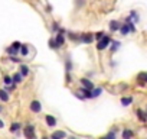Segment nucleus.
Segmentation results:
<instances>
[{
  "label": "nucleus",
  "mask_w": 147,
  "mask_h": 139,
  "mask_svg": "<svg viewBox=\"0 0 147 139\" xmlns=\"http://www.w3.org/2000/svg\"><path fill=\"white\" fill-rule=\"evenodd\" d=\"M30 110H32L33 113H39V112L42 110V104H40L38 100H33V102L30 103Z\"/></svg>",
  "instance_id": "20e7f679"
},
{
  "label": "nucleus",
  "mask_w": 147,
  "mask_h": 139,
  "mask_svg": "<svg viewBox=\"0 0 147 139\" xmlns=\"http://www.w3.org/2000/svg\"><path fill=\"white\" fill-rule=\"evenodd\" d=\"M130 18H131V19H133V20H134L136 23L138 22V13H137V12H131V15H130Z\"/></svg>",
  "instance_id": "393cba45"
},
{
  "label": "nucleus",
  "mask_w": 147,
  "mask_h": 139,
  "mask_svg": "<svg viewBox=\"0 0 147 139\" xmlns=\"http://www.w3.org/2000/svg\"><path fill=\"white\" fill-rule=\"evenodd\" d=\"M49 48H52V49H58L59 48L58 44H56V41H55V38H51L49 39Z\"/></svg>",
  "instance_id": "aec40b11"
},
{
  "label": "nucleus",
  "mask_w": 147,
  "mask_h": 139,
  "mask_svg": "<svg viewBox=\"0 0 147 139\" xmlns=\"http://www.w3.org/2000/svg\"><path fill=\"white\" fill-rule=\"evenodd\" d=\"M110 44H111V38L107 36V35H104V36L98 41V44H97V49H98V51H102V49H105Z\"/></svg>",
  "instance_id": "f257e3e1"
},
{
  "label": "nucleus",
  "mask_w": 147,
  "mask_h": 139,
  "mask_svg": "<svg viewBox=\"0 0 147 139\" xmlns=\"http://www.w3.org/2000/svg\"><path fill=\"white\" fill-rule=\"evenodd\" d=\"M5 127V123H3V120H0V129H3Z\"/></svg>",
  "instance_id": "473e14b6"
},
{
  "label": "nucleus",
  "mask_w": 147,
  "mask_h": 139,
  "mask_svg": "<svg viewBox=\"0 0 147 139\" xmlns=\"http://www.w3.org/2000/svg\"><path fill=\"white\" fill-rule=\"evenodd\" d=\"M107 138H108V139H114V138H115V133H113V132H111V133H108V135H107Z\"/></svg>",
  "instance_id": "2f4dec72"
},
{
  "label": "nucleus",
  "mask_w": 147,
  "mask_h": 139,
  "mask_svg": "<svg viewBox=\"0 0 147 139\" xmlns=\"http://www.w3.org/2000/svg\"><path fill=\"white\" fill-rule=\"evenodd\" d=\"M18 51H19V49H16V48H13V46H9V48L6 49V52H7L9 55H16Z\"/></svg>",
  "instance_id": "5701e85b"
},
{
  "label": "nucleus",
  "mask_w": 147,
  "mask_h": 139,
  "mask_svg": "<svg viewBox=\"0 0 147 139\" xmlns=\"http://www.w3.org/2000/svg\"><path fill=\"white\" fill-rule=\"evenodd\" d=\"M120 26H121V25H120L117 20H111V22H110V29H111L113 32H115V31H120Z\"/></svg>",
  "instance_id": "9b49d317"
},
{
  "label": "nucleus",
  "mask_w": 147,
  "mask_h": 139,
  "mask_svg": "<svg viewBox=\"0 0 147 139\" xmlns=\"http://www.w3.org/2000/svg\"><path fill=\"white\" fill-rule=\"evenodd\" d=\"M81 84H82L84 87H87V89L94 90V84H92V81H91V80H88V78H82V80H81Z\"/></svg>",
  "instance_id": "6e6552de"
},
{
  "label": "nucleus",
  "mask_w": 147,
  "mask_h": 139,
  "mask_svg": "<svg viewBox=\"0 0 147 139\" xmlns=\"http://www.w3.org/2000/svg\"><path fill=\"white\" fill-rule=\"evenodd\" d=\"M45 120H46V125H48L49 127H55V126H56V119H55V116L46 114V116H45Z\"/></svg>",
  "instance_id": "39448f33"
},
{
  "label": "nucleus",
  "mask_w": 147,
  "mask_h": 139,
  "mask_svg": "<svg viewBox=\"0 0 147 139\" xmlns=\"http://www.w3.org/2000/svg\"><path fill=\"white\" fill-rule=\"evenodd\" d=\"M65 70H66V73H69L71 70H72V61H71V58H66V62H65Z\"/></svg>",
  "instance_id": "6ab92c4d"
},
{
  "label": "nucleus",
  "mask_w": 147,
  "mask_h": 139,
  "mask_svg": "<svg viewBox=\"0 0 147 139\" xmlns=\"http://www.w3.org/2000/svg\"><path fill=\"white\" fill-rule=\"evenodd\" d=\"M68 36H69L72 41H78V39H80V38H77V36H75V33H72V32H68Z\"/></svg>",
  "instance_id": "cd10ccee"
},
{
  "label": "nucleus",
  "mask_w": 147,
  "mask_h": 139,
  "mask_svg": "<svg viewBox=\"0 0 147 139\" xmlns=\"http://www.w3.org/2000/svg\"><path fill=\"white\" fill-rule=\"evenodd\" d=\"M22 126H20V123H12V126H10V132H18L19 129H20Z\"/></svg>",
  "instance_id": "4be33fe9"
},
{
  "label": "nucleus",
  "mask_w": 147,
  "mask_h": 139,
  "mask_svg": "<svg viewBox=\"0 0 147 139\" xmlns=\"http://www.w3.org/2000/svg\"><path fill=\"white\" fill-rule=\"evenodd\" d=\"M61 28H59V25H58V22H53V25H52V31L53 32H58Z\"/></svg>",
  "instance_id": "bb28decb"
},
{
  "label": "nucleus",
  "mask_w": 147,
  "mask_h": 139,
  "mask_svg": "<svg viewBox=\"0 0 147 139\" xmlns=\"http://www.w3.org/2000/svg\"><path fill=\"white\" fill-rule=\"evenodd\" d=\"M92 39H94V36L91 33H82V35H80V41L84 42V44H91Z\"/></svg>",
  "instance_id": "7ed1b4c3"
},
{
  "label": "nucleus",
  "mask_w": 147,
  "mask_h": 139,
  "mask_svg": "<svg viewBox=\"0 0 147 139\" xmlns=\"http://www.w3.org/2000/svg\"><path fill=\"white\" fill-rule=\"evenodd\" d=\"M137 116H138V120H140V122H146V120H147V113L143 112L141 109L137 110Z\"/></svg>",
  "instance_id": "9d476101"
},
{
  "label": "nucleus",
  "mask_w": 147,
  "mask_h": 139,
  "mask_svg": "<svg viewBox=\"0 0 147 139\" xmlns=\"http://www.w3.org/2000/svg\"><path fill=\"white\" fill-rule=\"evenodd\" d=\"M101 93H102V89H95V90H92V96H94V97H98Z\"/></svg>",
  "instance_id": "a878e982"
},
{
  "label": "nucleus",
  "mask_w": 147,
  "mask_h": 139,
  "mask_svg": "<svg viewBox=\"0 0 147 139\" xmlns=\"http://www.w3.org/2000/svg\"><path fill=\"white\" fill-rule=\"evenodd\" d=\"M23 133H25V136L26 138H29V139H33V138H36V135H35V127L33 126H26L25 129H23Z\"/></svg>",
  "instance_id": "f03ea898"
},
{
  "label": "nucleus",
  "mask_w": 147,
  "mask_h": 139,
  "mask_svg": "<svg viewBox=\"0 0 147 139\" xmlns=\"http://www.w3.org/2000/svg\"><path fill=\"white\" fill-rule=\"evenodd\" d=\"M51 138H52V139H61V138H66V133H65V132H62V130H58V132H53V133L51 135Z\"/></svg>",
  "instance_id": "1a4fd4ad"
},
{
  "label": "nucleus",
  "mask_w": 147,
  "mask_h": 139,
  "mask_svg": "<svg viewBox=\"0 0 147 139\" xmlns=\"http://www.w3.org/2000/svg\"><path fill=\"white\" fill-rule=\"evenodd\" d=\"M137 81L140 86H144L147 83V73H138L137 74Z\"/></svg>",
  "instance_id": "0eeeda50"
},
{
  "label": "nucleus",
  "mask_w": 147,
  "mask_h": 139,
  "mask_svg": "<svg viewBox=\"0 0 147 139\" xmlns=\"http://www.w3.org/2000/svg\"><path fill=\"white\" fill-rule=\"evenodd\" d=\"M104 35H105L104 32H98V33H95V36H94V38H95L97 41H100V39H101V38H102Z\"/></svg>",
  "instance_id": "c85d7f7f"
},
{
  "label": "nucleus",
  "mask_w": 147,
  "mask_h": 139,
  "mask_svg": "<svg viewBox=\"0 0 147 139\" xmlns=\"http://www.w3.org/2000/svg\"><path fill=\"white\" fill-rule=\"evenodd\" d=\"M10 61H13V62H20V58H18V57L12 55V57H10Z\"/></svg>",
  "instance_id": "7c9ffc66"
},
{
  "label": "nucleus",
  "mask_w": 147,
  "mask_h": 139,
  "mask_svg": "<svg viewBox=\"0 0 147 139\" xmlns=\"http://www.w3.org/2000/svg\"><path fill=\"white\" fill-rule=\"evenodd\" d=\"M121 135H123V138H124V139H130V138H133V136H134V132H133V130H130V129H124Z\"/></svg>",
  "instance_id": "f8f14e48"
},
{
  "label": "nucleus",
  "mask_w": 147,
  "mask_h": 139,
  "mask_svg": "<svg viewBox=\"0 0 147 139\" xmlns=\"http://www.w3.org/2000/svg\"><path fill=\"white\" fill-rule=\"evenodd\" d=\"M20 74H22L23 77H26V76L29 74V67H28V65H25V64L20 65Z\"/></svg>",
  "instance_id": "2eb2a0df"
},
{
  "label": "nucleus",
  "mask_w": 147,
  "mask_h": 139,
  "mask_svg": "<svg viewBox=\"0 0 147 139\" xmlns=\"http://www.w3.org/2000/svg\"><path fill=\"white\" fill-rule=\"evenodd\" d=\"M0 100H3V102H9L7 90H0Z\"/></svg>",
  "instance_id": "4468645a"
},
{
  "label": "nucleus",
  "mask_w": 147,
  "mask_h": 139,
  "mask_svg": "<svg viewBox=\"0 0 147 139\" xmlns=\"http://www.w3.org/2000/svg\"><path fill=\"white\" fill-rule=\"evenodd\" d=\"M133 103V97H123L121 99V104L123 106H130Z\"/></svg>",
  "instance_id": "f3484780"
},
{
  "label": "nucleus",
  "mask_w": 147,
  "mask_h": 139,
  "mask_svg": "<svg viewBox=\"0 0 147 139\" xmlns=\"http://www.w3.org/2000/svg\"><path fill=\"white\" fill-rule=\"evenodd\" d=\"M20 54H22L23 57H26V55L29 54V48H28V45H22V46H20Z\"/></svg>",
  "instance_id": "412c9836"
},
{
  "label": "nucleus",
  "mask_w": 147,
  "mask_h": 139,
  "mask_svg": "<svg viewBox=\"0 0 147 139\" xmlns=\"http://www.w3.org/2000/svg\"><path fill=\"white\" fill-rule=\"evenodd\" d=\"M5 84H6V86H10V84H13V77H9V76H6V77H5Z\"/></svg>",
  "instance_id": "b1692460"
},
{
  "label": "nucleus",
  "mask_w": 147,
  "mask_h": 139,
  "mask_svg": "<svg viewBox=\"0 0 147 139\" xmlns=\"http://www.w3.org/2000/svg\"><path fill=\"white\" fill-rule=\"evenodd\" d=\"M120 45H121V44H120L118 41H113V42H111V52H115V51L120 48Z\"/></svg>",
  "instance_id": "a211bd4d"
},
{
  "label": "nucleus",
  "mask_w": 147,
  "mask_h": 139,
  "mask_svg": "<svg viewBox=\"0 0 147 139\" xmlns=\"http://www.w3.org/2000/svg\"><path fill=\"white\" fill-rule=\"evenodd\" d=\"M120 32H121V35H127L128 32H131V31H130V26H128V23H124V25H121V26H120Z\"/></svg>",
  "instance_id": "ddd939ff"
},
{
  "label": "nucleus",
  "mask_w": 147,
  "mask_h": 139,
  "mask_svg": "<svg viewBox=\"0 0 147 139\" xmlns=\"http://www.w3.org/2000/svg\"><path fill=\"white\" fill-rule=\"evenodd\" d=\"M146 113H147V110H146Z\"/></svg>",
  "instance_id": "f704fd0d"
},
{
  "label": "nucleus",
  "mask_w": 147,
  "mask_h": 139,
  "mask_svg": "<svg viewBox=\"0 0 147 139\" xmlns=\"http://www.w3.org/2000/svg\"><path fill=\"white\" fill-rule=\"evenodd\" d=\"M2 110H3V109H2V106H0V113H2Z\"/></svg>",
  "instance_id": "72a5a7b5"
},
{
  "label": "nucleus",
  "mask_w": 147,
  "mask_h": 139,
  "mask_svg": "<svg viewBox=\"0 0 147 139\" xmlns=\"http://www.w3.org/2000/svg\"><path fill=\"white\" fill-rule=\"evenodd\" d=\"M22 80H23V76H22L20 73H16V74L13 76V83H15V84H19V83H22Z\"/></svg>",
  "instance_id": "dca6fc26"
},
{
  "label": "nucleus",
  "mask_w": 147,
  "mask_h": 139,
  "mask_svg": "<svg viewBox=\"0 0 147 139\" xmlns=\"http://www.w3.org/2000/svg\"><path fill=\"white\" fill-rule=\"evenodd\" d=\"M80 93H82V96L85 97V99H92L94 96H92V90L91 89H87V87H84L82 86V89L80 90Z\"/></svg>",
  "instance_id": "423d86ee"
},
{
  "label": "nucleus",
  "mask_w": 147,
  "mask_h": 139,
  "mask_svg": "<svg viewBox=\"0 0 147 139\" xmlns=\"http://www.w3.org/2000/svg\"><path fill=\"white\" fill-rule=\"evenodd\" d=\"M12 46H13V48H16V49H19V51H20V46H22V44H20V42H13V44H12Z\"/></svg>",
  "instance_id": "c756f323"
}]
</instances>
